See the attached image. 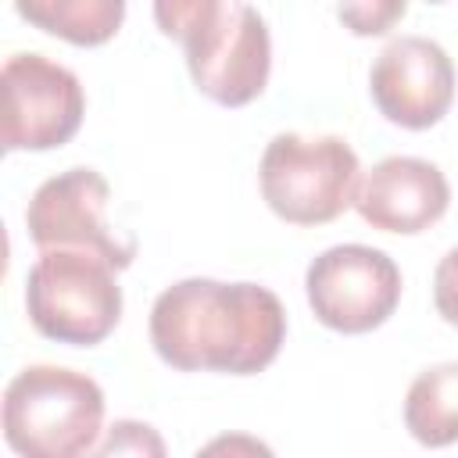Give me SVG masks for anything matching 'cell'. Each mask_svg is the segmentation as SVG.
<instances>
[{
	"mask_svg": "<svg viewBox=\"0 0 458 458\" xmlns=\"http://www.w3.org/2000/svg\"><path fill=\"white\" fill-rule=\"evenodd\" d=\"M433 304L437 315L458 329V247H451L433 272Z\"/></svg>",
	"mask_w": 458,
	"mask_h": 458,
	"instance_id": "2e32d148",
	"label": "cell"
},
{
	"mask_svg": "<svg viewBox=\"0 0 458 458\" xmlns=\"http://www.w3.org/2000/svg\"><path fill=\"white\" fill-rule=\"evenodd\" d=\"M118 268L82 247L39 250L25 279V311L39 336L97 347L107 340L122 318V286Z\"/></svg>",
	"mask_w": 458,
	"mask_h": 458,
	"instance_id": "3957f363",
	"label": "cell"
},
{
	"mask_svg": "<svg viewBox=\"0 0 458 458\" xmlns=\"http://www.w3.org/2000/svg\"><path fill=\"white\" fill-rule=\"evenodd\" d=\"M408 14V0H336V18L351 36H386Z\"/></svg>",
	"mask_w": 458,
	"mask_h": 458,
	"instance_id": "5bb4252c",
	"label": "cell"
},
{
	"mask_svg": "<svg viewBox=\"0 0 458 458\" xmlns=\"http://www.w3.org/2000/svg\"><path fill=\"white\" fill-rule=\"evenodd\" d=\"M4 440L25 458H79L104 433V390L64 365H29L4 390Z\"/></svg>",
	"mask_w": 458,
	"mask_h": 458,
	"instance_id": "7a4b0ae2",
	"label": "cell"
},
{
	"mask_svg": "<svg viewBox=\"0 0 458 458\" xmlns=\"http://www.w3.org/2000/svg\"><path fill=\"white\" fill-rule=\"evenodd\" d=\"M429 4H444V0H429Z\"/></svg>",
	"mask_w": 458,
	"mask_h": 458,
	"instance_id": "e0dca14e",
	"label": "cell"
},
{
	"mask_svg": "<svg viewBox=\"0 0 458 458\" xmlns=\"http://www.w3.org/2000/svg\"><path fill=\"white\" fill-rule=\"evenodd\" d=\"M369 93L386 122L419 132L447 114L454 100V64L440 43L397 36L379 50L369 72Z\"/></svg>",
	"mask_w": 458,
	"mask_h": 458,
	"instance_id": "9c48e42d",
	"label": "cell"
},
{
	"mask_svg": "<svg viewBox=\"0 0 458 458\" xmlns=\"http://www.w3.org/2000/svg\"><path fill=\"white\" fill-rule=\"evenodd\" d=\"M107 200H111V186L97 168L79 165L61 175H50L25 208L29 240L39 250H54V247L97 250L122 272L136 258V240L118 236L107 225Z\"/></svg>",
	"mask_w": 458,
	"mask_h": 458,
	"instance_id": "ba28073f",
	"label": "cell"
},
{
	"mask_svg": "<svg viewBox=\"0 0 458 458\" xmlns=\"http://www.w3.org/2000/svg\"><path fill=\"white\" fill-rule=\"evenodd\" d=\"M4 86V150H54L68 143L86 114V93L75 72L43 54H11Z\"/></svg>",
	"mask_w": 458,
	"mask_h": 458,
	"instance_id": "52a82bcc",
	"label": "cell"
},
{
	"mask_svg": "<svg viewBox=\"0 0 458 458\" xmlns=\"http://www.w3.org/2000/svg\"><path fill=\"white\" fill-rule=\"evenodd\" d=\"M258 182L265 204L283 222L326 225L354 208L361 165L354 147L336 132H279L261 154Z\"/></svg>",
	"mask_w": 458,
	"mask_h": 458,
	"instance_id": "277c9868",
	"label": "cell"
},
{
	"mask_svg": "<svg viewBox=\"0 0 458 458\" xmlns=\"http://www.w3.org/2000/svg\"><path fill=\"white\" fill-rule=\"evenodd\" d=\"M222 4L225 0H154V21H157L161 36L186 47L215 25Z\"/></svg>",
	"mask_w": 458,
	"mask_h": 458,
	"instance_id": "4fadbf2b",
	"label": "cell"
},
{
	"mask_svg": "<svg viewBox=\"0 0 458 458\" xmlns=\"http://www.w3.org/2000/svg\"><path fill=\"white\" fill-rule=\"evenodd\" d=\"M404 429L422 447H447L458 440V361L429 365L411 379Z\"/></svg>",
	"mask_w": 458,
	"mask_h": 458,
	"instance_id": "7c38bea8",
	"label": "cell"
},
{
	"mask_svg": "<svg viewBox=\"0 0 458 458\" xmlns=\"http://www.w3.org/2000/svg\"><path fill=\"white\" fill-rule=\"evenodd\" d=\"M451 186L444 172L426 157L394 154L361 175L354 211L379 233L415 236L447 215Z\"/></svg>",
	"mask_w": 458,
	"mask_h": 458,
	"instance_id": "30bf717a",
	"label": "cell"
},
{
	"mask_svg": "<svg viewBox=\"0 0 458 458\" xmlns=\"http://www.w3.org/2000/svg\"><path fill=\"white\" fill-rule=\"evenodd\" d=\"M18 14L72 47H100L125 21V0H14Z\"/></svg>",
	"mask_w": 458,
	"mask_h": 458,
	"instance_id": "8fae6325",
	"label": "cell"
},
{
	"mask_svg": "<svg viewBox=\"0 0 458 458\" xmlns=\"http://www.w3.org/2000/svg\"><path fill=\"white\" fill-rule=\"evenodd\" d=\"M315 318L333 333H372L401 304V268L379 247L340 243L322 250L304 272Z\"/></svg>",
	"mask_w": 458,
	"mask_h": 458,
	"instance_id": "5b68a950",
	"label": "cell"
},
{
	"mask_svg": "<svg viewBox=\"0 0 458 458\" xmlns=\"http://www.w3.org/2000/svg\"><path fill=\"white\" fill-rule=\"evenodd\" d=\"M193 86L222 104L247 107L272 75V36L261 11L247 0H225L215 25L182 47Z\"/></svg>",
	"mask_w": 458,
	"mask_h": 458,
	"instance_id": "8992f818",
	"label": "cell"
},
{
	"mask_svg": "<svg viewBox=\"0 0 458 458\" xmlns=\"http://www.w3.org/2000/svg\"><path fill=\"white\" fill-rule=\"evenodd\" d=\"M97 454H165V440L154 433V426L136 419H118L104 444H97Z\"/></svg>",
	"mask_w": 458,
	"mask_h": 458,
	"instance_id": "9a60e30c",
	"label": "cell"
},
{
	"mask_svg": "<svg viewBox=\"0 0 458 458\" xmlns=\"http://www.w3.org/2000/svg\"><path fill=\"white\" fill-rule=\"evenodd\" d=\"M286 340L283 301L258 283L179 279L150 308V344L179 372L254 376Z\"/></svg>",
	"mask_w": 458,
	"mask_h": 458,
	"instance_id": "6da1fadb",
	"label": "cell"
}]
</instances>
